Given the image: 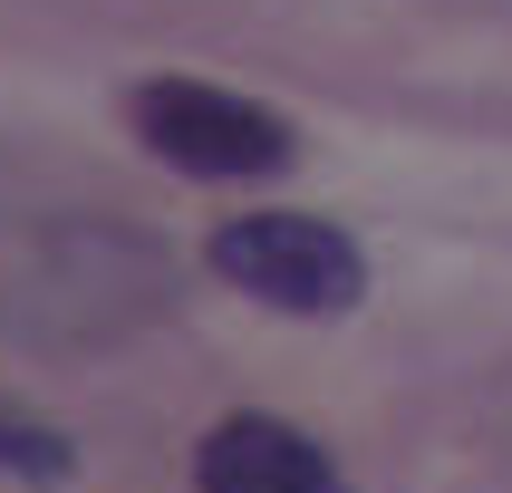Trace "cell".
Wrapping results in <instances>:
<instances>
[{
	"instance_id": "2",
	"label": "cell",
	"mask_w": 512,
	"mask_h": 493,
	"mask_svg": "<svg viewBox=\"0 0 512 493\" xmlns=\"http://www.w3.org/2000/svg\"><path fill=\"white\" fill-rule=\"evenodd\" d=\"M126 126H136V145L155 165L203 174V184H271L300 155L290 116L223 78H136L126 87Z\"/></svg>"
},
{
	"instance_id": "4",
	"label": "cell",
	"mask_w": 512,
	"mask_h": 493,
	"mask_svg": "<svg viewBox=\"0 0 512 493\" xmlns=\"http://www.w3.org/2000/svg\"><path fill=\"white\" fill-rule=\"evenodd\" d=\"M194 493H339V464L319 435H300L290 416H223L194 445Z\"/></svg>"
},
{
	"instance_id": "3",
	"label": "cell",
	"mask_w": 512,
	"mask_h": 493,
	"mask_svg": "<svg viewBox=\"0 0 512 493\" xmlns=\"http://www.w3.org/2000/svg\"><path fill=\"white\" fill-rule=\"evenodd\" d=\"M203 271L232 281L242 300H261V310H290V319H348L368 300V252H358L339 223L290 213V203H261V213L213 223Z\"/></svg>"
},
{
	"instance_id": "1",
	"label": "cell",
	"mask_w": 512,
	"mask_h": 493,
	"mask_svg": "<svg viewBox=\"0 0 512 493\" xmlns=\"http://www.w3.org/2000/svg\"><path fill=\"white\" fill-rule=\"evenodd\" d=\"M184 300V271L155 232L136 223H58L29 242L20 281H10V329L58 358H87V348H126L136 329Z\"/></svg>"
},
{
	"instance_id": "5",
	"label": "cell",
	"mask_w": 512,
	"mask_h": 493,
	"mask_svg": "<svg viewBox=\"0 0 512 493\" xmlns=\"http://www.w3.org/2000/svg\"><path fill=\"white\" fill-rule=\"evenodd\" d=\"M78 474V455H68V435L39 416L29 397H10L0 387V484H29V493H58Z\"/></svg>"
}]
</instances>
